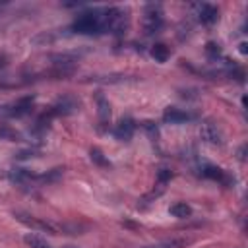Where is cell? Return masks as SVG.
Segmentation results:
<instances>
[{
    "label": "cell",
    "instance_id": "1",
    "mask_svg": "<svg viewBox=\"0 0 248 248\" xmlns=\"http://www.w3.org/2000/svg\"><path fill=\"white\" fill-rule=\"evenodd\" d=\"M72 29L79 35H99L105 33V10L83 12L72 23Z\"/></svg>",
    "mask_w": 248,
    "mask_h": 248
},
{
    "label": "cell",
    "instance_id": "2",
    "mask_svg": "<svg viewBox=\"0 0 248 248\" xmlns=\"http://www.w3.org/2000/svg\"><path fill=\"white\" fill-rule=\"evenodd\" d=\"M130 27V12L126 8H105V33L124 35Z\"/></svg>",
    "mask_w": 248,
    "mask_h": 248
},
{
    "label": "cell",
    "instance_id": "3",
    "mask_svg": "<svg viewBox=\"0 0 248 248\" xmlns=\"http://www.w3.org/2000/svg\"><path fill=\"white\" fill-rule=\"evenodd\" d=\"M163 8L159 4H147L143 10V31L145 35H155L163 29L165 17H163Z\"/></svg>",
    "mask_w": 248,
    "mask_h": 248
},
{
    "label": "cell",
    "instance_id": "4",
    "mask_svg": "<svg viewBox=\"0 0 248 248\" xmlns=\"http://www.w3.org/2000/svg\"><path fill=\"white\" fill-rule=\"evenodd\" d=\"M33 103H35V97H33V95L21 97V99H17V101H16V103H12V105L2 107V108H4V110H2V114H4V116H8V118H21V116H25V114H29V112H31Z\"/></svg>",
    "mask_w": 248,
    "mask_h": 248
},
{
    "label": "cell",
    "instance_id": "5",
    "mask_svg": "<svg viewBox=\"0 0 248 248\" xmlns=\"http://www.w3.org/2000/svg\"><path fill=\"white\" fill-rule=\"evenodd\" d=\"M14 217H16L19 223H23V225H27V227H31V229H35V231H46V232H50V234H58V232H60V229H58L56 225H52V223H48V221H43V219H39V217H33V215H29V213L16 211Z\"/></svg>",
    "mask_w": 248,
    "mask_h": 248
},
{
    "label": "cell",
    "instance_id": "6",
    "mask_svg": "<svg viewBox=\"0 0 248 248\" xmlns=\"http://www.w3.org/2000/svg\"><path fill=\"white\" fill-rule=\"evenodd\" d=\"M78 108H79V101H78L74 95H64V97H60V99L48 108V112H50L52 116H68V114L76 112Z\"/></svg>",
    "mask_w": 248,
    "mask_h": 248
},
{
    "label": "cell",
    "instance_id": "7",
    "mask_svg": "<svg viewBox=\"0 0 248 248\" xmlns=\"http://www.w3.org/2000/svg\"><path fill=\"white\" fill-rule=\"evenodd\" d=\"M200 138H202V141H205L209 145H221L223 143V134L211 120H203L200 124Z\"/></svg>",
    "mask_w": 248,
    "mask_h": 248
},
{
    "label": "cell",
    "instance_id": "8",
    "mask_svg": "<svg viewBox=\"0 0 248 248\" xmlns=\"http://www.w3.org/2000/svg\"><path fill=\"white\" fill-rule=\"evenodd\" d=\"M202 176H205L209 180H217V182H221L225 186H231L234 182V178L227 170H223L221 167H215V165H203L202 167Z\"/></svg>",
    "mask_w": 248,
    "mask_h": 248
},
{
    "label": "cell",
    "instance_id": "9",
    "mask_svg": "<svg viewBox=\"0 0 248 248\" xmlns=\"http://www.w3.org/2000/svg\"><path fill=\"white\" fill-rule=\"evenodd\" d=\"M95 103H97V116H99V128L105 130L108 120H110V103L103 93L95 95Z\"/></svg>",
    "mask_w": 248,
    "mask_h": 248
},
{
    "label": "cell",
    "instance_id": "10",
    "mask_svg": "<svg viewBox=\"0 0 248 248\" xmlns=\"http://www.w3.org/2000/svg\"><path fill=\"white\" fill-rule=\"evenodd\" d=\"M136 132V122L132 118H122L116 126H114V138L120 141H130L132 136Z\"/></svg>",
    "mask_w": 248,
    "mask_h": 248
},
{
    "label": "cell",
    "instance_id": "11",
    "mask_svg": "<svg viewBox=\"0 0 248 248\" xmlns=\"http://www.w3.org/2000/svg\"><path fill=\"white\" fill-rule=\"evenodd\" d=\"M192 118H194L192 112L182 110V108H176V107H169V108H165V112H163V120H165V122H170V124L188 122V120H192Z\"/></svg>",
    "mask_w": 248,
    "mask_h": 248
},
{
    "label": "cell",
    "instance_id": "12",
    "mask_svg": "<svg viewBox=\"0 0 248 248\" xmlns=\"http://www.w3.org/2000/svg\"><path fill=\"white\" fill-rule=\"evenodd\" d=\"M198 17L203 25H213L219 19V10L213 4H202L198 8Z\"/></svg>",
    "mask_w": 248,
    "mask_h": 248
},
{
    "label": "cell",
    "instance_id": "13",
    "mask_svg": "<svg viewBox=\"0 0 248 248\" xmlns=\"http://www.w3.org/2000/svg\"><path fill=\"white\" fill-rule=\"evenodd\" d=\"M8 176H10V180H12V182L21 184V186H25V184H29V182L37 180V174H33V172H31V170H27V169H12V170L8 172Z\"/></svg>",
    "mask_w": 248,
    "mask_h": 248
},
{
    "label": "cell",
    "instance_id": "14",
    "mask_svg": "<svg viewBox=\"0 0 248 248\" xmlns=\"http://www.w3.org/2000/svg\"><path fill=\"white\" fill-rule=\"evenodd\" d=\"M169 213L172 217H176V219H188L192 215V207L186 202H176V203H172L169 207Z\"/></svg>",
    "mask_w": 248,
    "mask_h": 248
},
{
    "label": "cell",
    "instance_id": "15",
    "mask_svg": "<svg viewBox=\"0 0 248 248\" xmlns=\"http://www.w3.org/2000/svg\"><path fill=\"white\" fill-rule=\"evenodd\" d=\"M149 52H151V56H153L157 62H167V60L170 58V48H169L165 43H155Z\"/></svg>",
    "mask_w": 248,
    "mask_h": 248
},
{
    "label": "cell",
    "instance_id": "16",
    "mask_svg": "<svg viewBox=\"0 0 248 248\" xmlns=\"http://www.w3.org/2000/svg\"><path fill=\"white\" fill-rule=\"evenodd\" d=\"M188 244H190L188 238H169V240H163V242H157L151 246H143V248H184Z\"/></svg>",
    "mask_w": 248,
    "mask_h": 248
},
{
    "label": "cell",
    "instance_id": "17",
    "mask_svg": "<svg viewBox=\"0 0 248 248\" xmlns=\"http://www.w3.org/2000/svg\"><path fill=\"white\" fill-rule=\"evenodd\" d=\"M23 242L27 244V248H52L43 236H39V234H35V232L25 234V236H23Z\"/></svg>",
    "mask_w": 248,
    "mask_h": 248
},
{
    "label": "cell",
    "instance_id": "18",
    "mask_svg": "<svg viewBox=\"0 0 248 248\" xmlns=\"http://www.w3.org/2000/svg\"><path fill=\"white\" fill-rule=\"evenodd\" d=\"M89 157H91V161H93L97 167H103V169H108V167H110V161L105 157V153H103L99 147H93V149L89 151Z\"/></svg>",
    "mask_w": 248,
    "mask_h": 248
},
{
    "label": "cell",
    "instance_id": "19",
    "mask_svg": "<svg viewBox=\"0 0 248 248\" xmlns=\"http://www.w3.org/2000/svg\"><path fill=\"white\" fill-rule=\"evenodd\" d=\"M205 54L211 58V60H217L219 56H221V46L217 45V43H213V41H209L207 45H205Z\"/></svg>",
    "mask_w": 248,
    "mask_h": 248
},
{
    "label": "cell",
    "instance_id": "20",
    "mask_svg": "<svg viewBox=\"0 0 248 248\" xmlns=\"http://www.w3.org/2000/svg\"><path fill=\"white\" fill-rule=\"evenodd\" d=\"M19 136H17V132H14L12 128H8V126H0V140H10V141H16Z\"/></svg>",
    "mask_w": 248,
    "mask_h": 248
},
{
    "label": "cell",
    "instance_id": "21",
    "mask_svg": "<svg viewBox=\"0 0 248 248\" xmlns=\"http://www.w3.org/2000/svg\"><path fill=\"white\" fill-rule=\"evenodd\" d=\"M170 176H172V172H170L169 169H159V172H157V184L167 186L169 180H170Z\"/></svg>",
    "mask_w": 248,
    "mask_h": 248
},
{
    "label": "cell",
    "instance_id": "22",
    "mask_svg": "<svg viewBox=\"0 0 248 248\" xmlns=\"http://www.w3.org/2000/svg\"><path fill=\"white\" fill-rule=\"evenodd\" d=\"M33 149H27V151H21V153H17V159H29V157H33Z\"/></svg>",
    "mask_w": 248,
    "mask_h": 248
},
{
    "label": "cell",
    "instance_id": "23",
    "mask_svg": "<svg viewBox=\"0 0 248 248\" xmlns=\"http://www.w3.org/2000/svg\"><path fill=\"white\" fill-rule=\"evenodd\" d=\"M6 64H8V56L6 54H0V70L6 68Z\"/></svg>",
    "mask_w": 248,
    "mask_h": 248
},
{
    "label": "cell",
    "instance_id": "24",
    "mask_svg": "<svg viewBox=\"0 0 248 248\" xmlns=\"http://www.w3.org/2000/svg\"><path fill=\"white\" fill-rule=\"evenodd\" d=\"M238 159H240V161H244V145L238 149Z\"/></svg>",
    "mask_w": 248,
    "mask_h": 248
},
{
    "label": "cell",
    "instance_id": "25",
    "mask_svg": "<svg viewBox=\"0 0 248 248\" xmlns=\"http://www.w3.org/2000/svg\"><path fill=\"white\" fill-rule=\"evenodd\" d=\"M240 52H242V54L246 52V43H240Z\"/></svg>",
    "mask_w": 248,
    "mask_h": 248
},
{
    "label": "cell",
    "instance_id": "26",
    "mask_svg": "<svg viewBox=\"0 0 248 248\" xmlns=\"http://www.w3.org/2000/svg\"><path fill=\"white\" fill-rule=\"evenodd\" d=\"M64 248H78V246H72V244H68V246H64Z\"/></svg>",
    "mask_w": 248,
    "mask_h": 248
}]
</instances>
